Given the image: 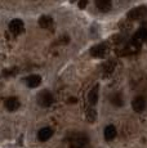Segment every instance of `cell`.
<instances>
[{
    "mask_svg": "<svg viewBox=\"0 0 147 148\" xmlns=\"http://www.w3.org/2000/svg\"><path fill=\"white\" fill-rule=\"evenodd\" d=\"M69 143L70 148H85L89 143V139L85 134H74Z\"/></svg>",
    "mask_w": 147,
    "mask_h": 148,
    "instance_id": "1",
    "label": "cell"
},
{
    "mask_svg": "<svg viewBox=\"0 0 147 148\" xmlns=\"http://www.w3.org/2000/svg\"><path fill=\"white\" fill-rule=\"evenodd\" d=\"M36 101H38L39 106L49 107V106H52L53 102H54V97H53V94L49 92V90H43V92H40L38 94Z\"/></svg>",
    "mask_w": 147,
    "mask_h": 148,
    "instance_id": "2",
    "label": "cell"
},
{
    "mask_svg": "<svg viewBox=\"0 0 147 148\" xmlns=\"http://www.w3.org/2000/svg\"><path fill=\"white\" fill-rule=\"evenodd\" d=\"M145 41H147V26H142L132 38V44L135 47H139Z\"/></svg>",
    "mask_w": 147,
    "mask_h": 148,
    "instance_id": "3",
    "label": "cell"
},
{
    "mask_svg": "<svg viewBox=\"0 0 147 148\" xmlns=\"http://www.w3.org/2000/svg\"><path fill=\"white\" fill-rule=\"evenodd\" d=\"M147 14V7L146 5H139L137 8H133L132 10L128 12V18L132 21H137V19L143 18Z\"/></svg>",
    "mask_w": 147,
    "mask_h": 148,
    "instance_id": "4",
    "label": "cell"
},
{
    "mask_svg": "<svg viewBox=\"0 0 147 148\" xmlns=\"http://www.w3.org/2000/svg\"><path fill=\"white\" fill-rule=\"evenodd\" d=\"M107 52H109V48L106 44H97L90 48V54L93 57H97V58H103Z\"/></svg>",
    "mask_w": 147,
    "mask_h": 148,
    "instance_id": "5",
    "label": "cell"
},
{
    "mask_svg": "<svg viewBox=\"0 0 147 148\" xmlns=\"http://www.w3.org/2000/svg\"><path fill=\"white\" fill-rule=\"evenodd\" d=\"M132 108L134 110V112H137V113L143 112L146 108V99L143 98L142 95L135 97V98L132 101Z\"/></svg>",
    "mask_w": 147,
    "mask_h": 148,
    "instance_id": "6",
    "label": "cell"
},
{
    "mask_svg": "<svg viewBox=\"0 0 147 148\" xmlns=\"http://www.w3.org/2000/svg\"><path fill=\"white\" fill-rule=\"evenodd\" d=\"M9 30L14 35H19V34H22L25 31V23L21 19H12L9 22Z\"/></svg>",
    "mask_w": 147,
    "mask_h": 148,
    "instance_id": "7",
    "label": "cell"
},
{
    "mask_svg": "<svg viewBox=\"0 0 147 148\" xmlns=\"http://www.w3.org/2000/svg\"><path fill=\"white\" fill-rule=\"evenodd\" d=\"M4 106H5V108H7L8 111H10V112H14V111H17L19 108L21 103H19V101L16 98V97H9V98L5 99Z\"/></svg>",
    "mask_w": 147,
    "mask_h": 148,
    "instance_id": "8",
    "label": "cell"
},
{
    "mask_svg": "<svg viewBox=\"0 0 147 148\" xmlns=\"http://www.w3.org/2000/svg\"><path fill=\"white\" fill-rule=\"evenodd\" d=\"M52 135H53V130L50 129V127H43V129L39 130L38 139L40 142H47V140H49V139L52 138Z\"/></svg>",
    "mask_w": 147,
    "mask_h": 148,
    "instance_id": "9",
    "label": "cell"
},
{
    "mask_svg": "<svg viewBox=\"0 0 147 148\" xmlns=\"http://www.w3.org/2000/svg\"><path fill=\"white\" fill-rule=\"evenodd\" d=\"M25 81L29 88H38L41 84V77L39 75H30L25 79Z\"/></svg>",
    "mask_w": 147,
    "mask_h": 148,
    "instance_id": "10",
    "label": "cell"
},
{
    "mask_svg": "<svg viewBox=\"0 0 147 148\" xmlns=\"http://www.w3.org/2000/svg\"><path fill=\"white\" fill-rule=\"evenodd\" d=\"M39 26L44 30H50L53 26V18L50 16H41L39 18Z\"/></svg>",
    "mask_w": 147,
    "mask_h": 148,
    "instance_id": "11",
    "label": "cell"
},
{
    "mask_svg": "<svg viewBox=\"0 0 147 148\" xmlns=\"http://www.w3.org/2000/svg\"><path fill=\"white\" fill-rule=\"evenodd\" d=\"M103 135H104V139L106 140H114L115 136H116V127L114 125H107L104 127V132H103Z\"/></svg>",
    "mask_w": 147,
    "mask_h": 148,
    "instance_id": "12",
    "label": "cell"
},
{
    "mask_svg": "<svg viewBox=\"0 0 147 148\" xmlns=\"http://www.w3.org/2000/svg\"><path fill=\"white\" fill-rule=\"evenodd\" d=\"M111 0H95V7L101 10V12H109L111 9Z\"/></svg>",
    "mask_w": 147,
    "mask_h": 148,
    "instance_id": "13",
    "label": "cell"
},
{
    "mask_svg": "<svg viewBox=\"0 0 147 148\" xmlns=\"http://www.w3.org/2000/svg\"><path fill=\"white\" fill-rule=\"evenodd\" d=\"M98 89H100V86H98V85H94V88H92V90H90L89 94H88V101H89L90 104H93V106L98 102Z\"/></svg>",
    "mask_w": 147,
    "mask_h": 148,
    "instance_id": "14",
    "label": "cell"
},
{
    "mask_svg": "<svg viewBox=\"0 0 147 148\" xmlns=\"http://www.w3.org/2000/svg\"><path fill=\"white\" fill-rule=\"evenodd\" d=\"M110 102H111L114 106H116V107H121L123 106V103H124L123 97H121L120 93H114V94L110 95Z\"/></svg>",
    "mask_w": 147,
    "mask_h": 148,
    "instance_id": "15",
    "label": "cell"
},
{
    "mask_svg": "<svg viewBox=\"0 0 147 148\" xmlns=\"http://www.w3.org/2000/svg\"><path fill=\"white\" fill-rule=\"evenodd\" d=\"M87 120L89 122H94L97 120V112H95V110H93V108H89L88 111H87Z\"/></svg>",
    "mask_w": 147,
    "mask_h": 148,
    "instance_id": "16",
    "label": "cell"
},
{
    "mask_svg": "<svg viewBox=\"0 0 147 148\" xmlns=\"http://www.w3.org/2000/svg\"><path fill=\"white\" fill-rule=\"evenodd\" d=\"M70 103H76V98H70Z\"/></svg>",
    "mask_w": 147,
    "mask_h": 148,
    "instance_id": "17",
    "label": "cell"
},
{
    "mask_svg": "<svg viewBox=\"0 0 147 148\" xmlns=\"http://www.w3.org/2000/svg\"><path fill=\"white\" fill-rule=\"evenodd\" d=\"M71 1H75V0H71Z\"/></svg>",
    "mask_w": 147,
    "mask_h": 148,
    "instance_id": "18",
    "label": "cell"
}]
</instances>
